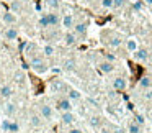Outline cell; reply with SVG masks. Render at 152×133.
I'll use <instances>...</instances> for the list:
<instances>
[{
  "instance_id": "6da1fadb",
  "label": "cell",
  "mask_w": 152,
  "mask_h": 133,
  "mask_svg": "<svg viewBox=\"0 0 152 133\" xmlns=\"http://www.w3.org/2000/svg\"><path fill=\"white\" fill-rule=\"evenodd\" d=\"M30 67L33 69V72L34 74H44V72H48V63H46V59H44L43 56H33V58H30Z\"/></svg>"
},
{
  "instance_id": "7a4b0ae2",
  "label": "cell",
  "mask_w": 152,
  "mask_h": 133,
  "mask_svg": "<svg viewBox=\"0 0 152 133\" xmlns=\"http://www.w3.org/2000/svg\"><path fill=\"white\" fill-rule=\"evenodd\" d=\"M39 115H41V118H44L46 122H53V118H54L53 105L48 103V102H41L39 103Z\"/></svg>"
},
{
  "instance_id": "3957f363",
  "label": "cell",
  "mask_w": 152,
  "mask_h": 133,
  "mask_svg": "<svg viewBox=\"0 0 152 133\" xmlns=\"http://www.w3.org/2000/svg\"><path fill=\"white\" fill-rule=\"evenodd\" d=\"M66 82L61 79H51L49 84H48V90H49L51 94H57V92H62L64 89H66Z\"/></svg>"
},
{
  "instance_id": "277c9868",
  "label": "cell",
  "mask_w": 152,
  "mask_h": 133,
  "mask_svg": "<svg viewBox=\"0 0 152 133\" xmlns=\"http://www.w3.org/2000/svg\"><path fill=\"white\" fill-rule=\"evenodd\" d=\"M74 25H75V18H74L72 13H64L62 17H61V27H62L64 30H72Z\"/></svg>"
},
{
  "instance_id": "5b68a950",
  "label": "cell",
  "mask_w": 152,
  "mask_h": 133,
  "mask_svg": "<svg viewBox=\"0 0 152 133\" xmlns=\"http://www.w3.org/2000/svg\"><path fill=\"white\" fill-rule=\"evenodd\" d=\"M18 36H20V31H18V28L15 27V25H12V27H7L4 31V38L7 41H15L18 40Z\"/></svg>"
},
{
  "instance_id": "8992f818",
  "label": "cell",
  "mask_w": 152,
  "mask_h": 133,
  "mask_svg": "<svg viewBox=\"0 0 152 133\" xmlns=\"http://www.w3.org/2000/svg\"><path fill=\"white\" fill-rule=\"evenodd\" d=\"M62 40H64V43H66L67 46H75V44L79 43V36H77L72 30H66Z\"/></svg>"
},
{
  "instance_id": "52a82bcc",
  "label": "cell",
  "mask_w": 152,
  "mask_h": 133,
  "mask_svg": "<svg viewBox=\"0 0 152 133\" xmlns=\"http://www.w3.org/2000/svg\"><path fill=\"white\" fill-rule=\"evenodd\" d=\"M56 107L61 110V112H70V110L74 109L72 100H70L69 97H62V99H59V100H57V105Z\"/></svg>"
},
{
  "instance_id": "ba28073f",
  "label": "cell",
  "mask_w": 152,
  "mask_h": 133,
  "mask_svg": "<svg viewBox=\"0 0 152 133\" xmlns=\"http://www.w3.org/2000/svg\"><path fill=\"white\" fill-rule=\"evenodd\" d=\"M48 21H49V28H56L61 25V15L57 12H46Z\"/></svg>"
},
{
  "instance_id": "9c48e42d",
  "label": "cell",
  "mask_w": 152,
  "mask_h": 133,
  "mask_svg": "<svg viewBox=\"0 0 152 133\" xmlns=\"http://www.w3.org/2000/svg\"><path fill=\"white\" fill-rule=\"evenodd\" d=\"M77 120V115L70 110V112H62L61 113V123L62 125H72L74 122Z\"/></svg>"
},
{
  "instance_id": "30bf717a",
  "label": "cell",
  "mask_w": 152,
  "mask_h": 133,
  "mask_svg": "<svg viewBox=\"0 0 152 133\" xmlns=\"http://www.w3.org/2000/svg\"><path fill=\"white\" fill-rule=\"evenodd\" d=\"M126 87H128V81H126L124 77L119 76V77H115V79H113V89H115L116 92H123Z\"/></svg>"
},
{
  "instance_id": "8fae6325",
  "label": "cell",
  "mask_w": 152,
  "mask_h": 133,
  "mask_svg": "<svg viewBox=\"0 0 152 133\" xmlns=\"http://www.w3.org/2000/svg\"><path fill=\"white\" fill-rule=\"evenodd\" d=\"M17 13H13V12H5V13H2V21H4L7 27H12V25L17 23Z\"/></svg>"
},
{
  "instance_id": "7c38bea8",
  "label": "cell",
  "mask_w": 152,
  "mask_h": 133,
  "mask_svg": "<svg viewBox=\"0 0 152 133\" xmlns=\"http://www.w3.org/2000/svg\"><path fill=\"white\" fill-rule=\"evenodd\" d=\"M132 56H134L136 61H139V63H144V61L149 59V51L144 50V48H137V50L132 53Z\"/></svg>"
},
{
  "instance_id": "4fadbf2b",
  "label": "cell",
  "mask_w": 152,
  "mask_h": 133,
  "mask_svg": "<svg viewBox=\"0 0 152 133\" xmlns=\"http://www.w3.org/2000/svg\"><path fill=\"white\" fill-rule=\"evenodd\" d=\"M13 92L15 90L10 84H2V86H0V97H2V99H12Z\"/></svg>"
},
{
  "instance_id": "5bb4252c",
  "label": "cell",
  "mask_w": 152,
  "mask_h": 133,
  "mask_svg": "<svg viewBox=\"0 0 152 133\" xmlns=\"http://www.w3.org/2000/svg\"><path fill=\"white\" fill-rule=\"evenodd\" d=\"M98 69H100V72H103V74H111L113 71H115V64L105 59L98 64Z\"/></svg>"
},
{
  "instance_id": "9a60e30c",
  "label": "cell",
  "mask_w": 152,
  "mask_h": 133,
  "mask_svg": "<svg viewBox=\"0 0 152 133\" xmlns=\"http://www.w3.org/2000/svg\"><path fill=\"white\" fill-rule=\"evenodd\" d=\"M61 5H62L61 0H44V7L49 12H57L61 8Z\"/></svg>"
},
{
  "instance_id": "2e32d148",
  "label": "cell",
  "mask_w": 152,
  "mask_h": 133,
  "mask_svg": "<svg viewBox=\"0 0 152 133\" xmlns=\"http://www.w3.org/2000/svg\"><path fill=\"white\" fill-rule=\"evenodd\" d=\"M17 110H18V107H17V103H15V102H7L4 105V113L7 117H13L15 113H17Z\"/></svg>"
},
{
  "instance_id": "e0dca14e",
  "label": "cell",
  "mask_w": 152,
  "mask_h": 133,
  "mask_svg": "<svg viewBox=\"0 0 152 133\" xmlns=\"http://www.w3.org/2000/svg\"><path fill=\"white\" fill-rule=\"evenodd\" d=\"M124 46H126V50H128L129 53H134V51L139 48V43H137V40H136L134 36H131V38H128V40L124 41Z\"/></svg>"
},
{
  "instance_id": "ac0fdd59",
  "label": "cell",
  "mask_w": 152,
  "mask_h": 133,
  "mask_svg": "<svg viewBox=\"0 0 152 133\" xmlns=\"http://www.w3.org/2000/svg\"><path fill=\"white\" fill-rule=\"evenodd\" d=\"M72 31L77 36H83V35L87 33V23H75L72 28Z\"/></svg>"
},
{
  "instance_id": "d6986e66",
  "label": "cell",
  "mask_w": 152,
  "mask_h": 133,
  "mask_svg": "<svg viewBox=\"0 0 152 133\" xmlns=\"http://www.w3.org/2000/svg\"><path fill=\"white\" fill-rule=\"evenodd\" d=\"M75 66H77L75 59H72V58H69V59H66V61H64V64H62V69H64V71H67V72H72V71L75 69Z\"/></svg>"
},
{
  "instance_id": "ffe728a7",
  "label": "cell",
  "mask_w": 152,
  "mask_h": 133,
  "mask_svg": "<svg viewBox=\"0 0 152 133\" xmlns=\"http://www.w3.org/2000/svg\"><path fill=\"white\" fill-rule=\"evenodd\" d=\"M54 53H56V50H54V46L51 43H48V44H44V46H43V56L44 58H51Z\"/></svg>"
},
{
  "instance_id": "44dd1931",
  "label": "cell",
  "mask_w": 152,
  "mask_h": 133,
  "mask_svg": "<svg viewBox=\"0 0 152 133\" xmlns=\"http://www.w3.org/2000/svg\"><path fill=\"white\" fill-rule=\"evenodd\" d=\"M139 87H142V89H151L152 87V79L147 77V76L141 77V79H139Z\"/></svg>"
},
{
  "instance_id": "7402d4cb",
  "label": "cell",
  "mask_w": 152,
  "mask_h": 133,
  "mask_svg": "<svg viewBox=\"0 0 152 133\" xmlns=\"http://www.w3.org/2000/svg\"><path fill=\"white\" fill-rule=\"evenodd\" d=\"M67 97H69L70 100H80L82 99V94H80V90H77V89H69Z\"/></svg>"
},
{
  "instance_id": "603a6c76",
  "label": "cell",
  "mask_w": 152,
  "mask_h": 133,
  "mask_svg": "<svg viewBox=\"0 0 152 133\" xmlns=\"http://www.w3.org/2000/svg\"><path fill=\"white\" fill-rule=\"evenodd\" d=\"M30 123H31V126H34V128H39L41 126V115L33 113V115L30 117Z\"/></svg>"
},
{
  "instance_id": "cb8c5ba5",
  "label": "cell",
  "mask_w": 152,
  "mask_h": 133,
  "mask_svg": "<svg viewBox=\"0 0 152 133\" xmlns=\"http://www.w3.org/2000/svg\"><path fill=\"white\" fill-rule=\"evenodd\" d=\"M38 27L39 28H49V21H48V17H46V13H41V17L38 18Z\"/></svg>"
},
{
  "instance_id": "d4e9b609",
  "label": "cell",
  "mask_w": 152,
  "mask_h": 133,
  "mask_svg": "<svg viewBox=\"0 0 152 133\" xmlns=\"http://www.w3.org/2000/svg\"><path fill=\"white\" fill-rule=\"evenodd\" d=\"M108 44H110L111 48H119V46L123 44V40H121V36H113L111 40L108 41Z\"/></svg>"
},
{
  "instance_id": "484cf974",
  "label": "cell",
  "mask_w": 152,
  "mask_h": 133,
  "mask_svg": "<svg viewBox=\"0 0 152 133\" xmlns=\"http://www.w3.org/2000/svg\"><path fill=\"white\" fill-rule=\"evenodd\" d=\"M128 133H141V125H137L136 122H131L128 125Z\"/></svg>"
},
{
  "instance_id": "4316f807",
  "label": "cell",
  "mask_w": 152,
  "mask_h": 133,
  "mask_svg": "<svg viewBox=\"0 0 152 133\" xmlns=\"http://www.w3.org/2000/svg\"><path fill=\"white\" fill-rule=\"evenodd\" d=\"M8 132H10V133H18V132H20V123L15 122V120H10V125H8Z\"/></svg>"
},
{
  "instance_id": "83f0119b",
  "label": "cell",
  "mask_w": 152,
  "mask_h": 133,
  "mask_svg": "<svg viewBox=\"0 0 152 133\" xmlns=\"http://www.w3.org/2000/svg\"><path fill=\"white\" fill-rule=\"evenodd\" d=\"M144 8V2L142 0H134V4H132V10L134 12H142Z\"/></svg>"
},
{
  "instance_id": "f1b7e54d",
  "label": "cell",
  "mask_w": 152,
  "mask_h": 133,
  "mask_svg": "<svg viewBox=\"0 0 152 133\" xmlns=\"http://www.w3.org/2000/svg\"><path fill=\"white\" fill-rule=\"evenodd\" d=\"M10 8H12L10 12H13V13H18V12L21 10V5H20V2H17V0H15V2H12Z\"/></svg>"
},
{
  "instance_id": "f546056e",
  "label": "cell",
  "mask_w": 152,
  "mask_h": 133,
  "mask_svg": "<svg viewBox=\"0 0 152 133\" xmlns=\"http://www.w3.org/2000/svg\"><path fill=\"white\" fill-rule=\"evenodd\" d=\"M100 123H102V120H100V117H92L90 118V125L93 126V128H98Z\"/></svg>"
},
{
  "instance_id": "4dcf8cb0",
  "label": "cell",
  "mask_w": 152,
  "mask_h": 133,
  "mask_svg": "<svg viewBox=\"0 0 152 133\" xmlns=\"http://www.w3.org/2000/svg\"><path fill=\"white\" fill-rule=\"evenodd\" d=\"M15 81H17L18 84H23V81H25V74L21 72V71H17V72H15Z\"/></svg>"
},
{
  "instance_id": "1f68e13d",
  "label": "cell",
  "mask_w": 152,
  "mask_h": 133,
  "mask_svg": "<svg viewBox=\"0 0 152 133\" xmlns=\"http://www.w3.org/2000/svg\"><path fill=\"white\" fill-rule=\"evenodd\" d=\"M126 5V0H113V8H123Z\"/></svg>"
},
{
  "instance_id": "d6a6232c",
  "label": "cell",
  "mask_w": 152,
  "mask_h": 133,
  "mask_svg": "<svg viewBox=\"0 0 152 133\" xmlns=\"http://www.w3.org/2000/svg\"><path fill=\"white\" fill-rule=\"evenodd\" d=\"M134 118H136L134 122L137 123V125H141V126H142V125H144V123H145V118H144V115H141V113H137V115H136Z\"/></svg>"
},
{
  "instance_id": "836d02e7",
  "label": "cell",
  "mask_w": 152,
  "mask_h": 133,
  "mask_svg": "<svg viewBox=\"0 0 152 133\" xmlns=\"http://www.w3.org/2000/svg\"><path fill=\"white\" fill-rule=\"evenodd\" d=\"M8 125H10V118H5L2 122V125H0V128L4 130V132H8Z\"/></svg>"
},
{
  "instance_id": "e575fe53",
  "label": "cell",
  "mask_w": 152,
  "mask_h": 133,
  "mask_svg": "<svg viewBox=\"0 0 152 133\" xmlns=\"http://www.w3.org/2000/svg\"><path fill=\"white\" fill-rule=\"evenodd\" d=\"M103 8H113V0H102Z\"/></svg>"
},
{
  "instance_id": "d590c367",
  "label": "cell",
  "mask_w": 152,
  "mask_h": 133,
  "mask_svg": "<svg viewBox=\"0 0 152 133\" xmlns=\"http://www.w3.org/2000/svg\"><path fill=\"white\" fill-rule=\"evenodd\" d=\"M67 133H83V130L82 128H70Z\"/></svg>"
},
{
  "instance_id": "8d00e7d4",
  "label": "cell",
  "mask_w": 152,
  "mask_h": 133,
  "mask_svg": "<svg viewBox=\"0 0 152 133\" xmlns=\"http://www.w3.org/2000/svg\"><path fill=\"white\" fill-rule=\"evenodd\" d=\"M106 61H110V63H115V61H116V56H113V54H106Z\"/></svg>"
},
{
  "instance_id": "74e56055",
  "label": "cell",
  "mask_w": 152,
  "mask_h": 133,
  "mask_svg": "<svg viewBox=\"0 0 152 133\" xmlns=\"http://www.w3.org/2000/svg\"><path fill=\"white\" fill-rule=\"evenodd\" d=\"M113 133H128V130H124L123 126H118V128H116Z\"/></svg>"
},
{
  "instance_id": "f35d334b",
  "label": "cell",
  "mask_w": 152,
  "mask_h": 133,
  "mask_svg": "<svg viewBox=\"0 0 152 133\" xmlns=\"http://www.w3.org/2000/svg\"><path fill=\"white\" fill-rule=\"evenodd\" d=\"M142 2H144V5H149V7L152 5V0H142Z\"/></svg>"
},
{
  "instance_id": "ab89813d",
  "label": "cell",
  "mask_w": 152,
  "mask_h": 133,
  "mask_svg": "<svg viewBox=\"0 0 152 133\" xmlns=\"http://www.w3.org/2000/svg\"><path fill=\"white\" fill-rule=\"evenodd\" d=\"M4 84V76H2V72H0V86Z\"/></svg>"
},
{
  "instance_id": "60d3db41",
  "label": "cell",
  "mask_w": 152,
  "mask_h": 133,
  "mask_svg": "<svg viewBox=\"0 0 152 133\" xmlns=\"http://www.w3.org/2000/svg\"><path fill=\"white\" fill-rule=\"evenodd\" d=\"M100 133H111V132H110V130H106V128H103V130H102V132H100Z\"/></svg>"
},
{
  "instance_id": "b9f144b4",
  "label": "cell",
  "mask_w": 152,
  "mask_h": 133,
  "mask_svg": "<svg viewBox=\"0 0 152 133\" xmlns=\"http://www.w3.org/2000/svg\"><path fill=\"white\" fill-rule=\"evenodd\" d=\"M151 13H152V5H151Z\"/></svg>"
},
{
  "instance_id": "7bdbcfd3",
  "label": "cell",
  "mask_w": 152,
  "mask_h": 133,
  "mask_svg": "<svg viewBox=\"0 0 152 133\" xmlns=\"http://www.w3.org/2000/svg\"><path fill=\"white\" fill-rule=\"evenodd\" d=\"M44 133H51V132H44Z\"/></svg>"
}]
</instances>
